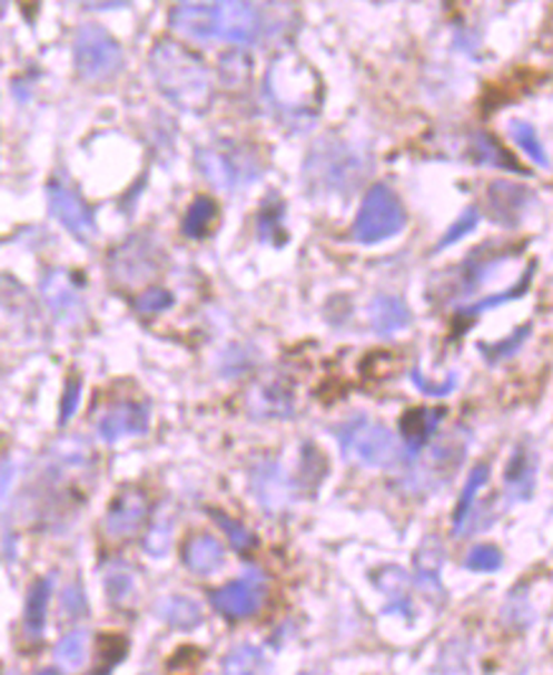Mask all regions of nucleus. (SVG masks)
<instances>
[{
    "mask_svg": "<svg viewBox=\"0 0 553 675\" xmlns=\"http://www.w3.org/2000/svg\"><path fill=\"white\" fill-rule=\"evenodd\" d=\"M13 480V468L8 462H0V506H3V500L8 496V488H11Z\"/></svg>",
    "mask_w": 553,
    "mask_h": 675,
    "instance_id": "a18cd8bd",
    "label": "nucleus"
},
{
    "mask_svg": "<svg viewBox=\"0 0 553 675\" xmlns=\"http://www.w3.org/2000/svg\"><path fill=\"white\" fill-rule=\"evenodd\" d=\"M152 79L162 95L186 113H204L214 99L211 71L178 41H160L150 53Z\"/></svg>",
    "mask_w": 553,
    "mask_h": 675,
    "instance_id": "f03ea898",
    "label": "nucleus"
},
{
    "mask_svg": "<svg viewBox=\"0 0 553 675\" xmlns=\"http://www.w3.org/2000/svg\"><path fill=\"white\" fill-rule=\"evenodd\" d=\"M477 224H480V208H477V206L465 208V212H462V214L455 218V224H452L450 229L442 234V239H440L437 250H434V252H444V250H450L452 244L462 242L467 234H473V232L477 229Z\"/></svg>",
    "mask_w": 553,
    "mask_h": 675,
    "instance_id": "4c0bfd02",
    "label": "nucleus"
},
{
    "mask_svg": "<svg viewBox=\"0 0 553 675\" xmlns=\"http://www.w3.org/2000/svg\"><path fill=\"white\" fill-rule=\"evenodd\" d=\"M265 601V587H261L259 574H247L244 579L229 581L211 591V605L219 615L229 619H247L259 613Z\"/></svg>",
    "mask_w": 553,
    "mask_h": 675,
    "instance_id": "9d476101",
    "label": "nucleus"
},
{
    "mask_svg": "<svg viewBox=\"0 0 553 675\" xmlns=\"http://www.w3.org/2000/svg\"><path fill=\"white\" fill-rule=\"evenodd\" d=\"M75 61L81 79L105 81L122 67V49L99 26H81L75 36Z\"/></svg>",
    "mask_w": 553,
    "mask_h": 675,
    "instance_id": "0eeeda50",
    "label": "nucleus"
},
{
    "mask_svg": "<svg viewBox=\"0 0 553 675\" xmlns=\"http://www.w3.org/2000/svg\"><path fill=\"white\" fill-rule=\"evenodd\" d=\"M257 224H259V239L261 242L283 246L285 239H287L285 226H283L285 224V204H283V200L275 198V196L267 198L265 206H261V212H259Z\"/></svg>",
    "mask_w": 553,
    "mask_h": 675,
    "instance_id": "7c9ffc66",
    "label": "nucleus"
},
{
    "mask_svg": "<svg viewBox=\"0 0 553 675\" xmlns=\"http://www.w3.org/2000/svg\"><path fill=\"white\" fill-rule=\"evenodd\" d=\"M368 317L374 333L381 338H392L412 325V310L406 307L402 297L394 295L374 297V303L368 307Z\"/></svg>",
    "mask_w": 553,
    "mask_h": 675,
    "instance_id": "4be33fe9",
    "label": "nucleus"
},
{
    "mask_svg": "<svg viewBox=\"0 0 553 675\" xmlns=\"http://www.w3.org/2000/svg\"><path fill=\"white\" fill-rule=\"evenodd\" d=\"M216 216H219V208H216L214 200L208 196H198L186 212L184 234L190 236V239H204L214 229Z\"/></svg>",
    "mask_w": 553,
    "mask_h": 675,
    "instance_id": "2f4dec72",
    "label": "nucleus"
},
{
    "mask_svg": "<svg viewBox=\"0 0 553 675\" xmlns=\"http://www.w3.org/2000/svg\"><path fill=\"white\" fill-rule=\"evenodd\" d=\"M249 412L265 419H287L295 414V391L285 379L259 381L247 397Z\"/></svg>",
    "mask_w": 553,
    "mask_h": 675,
    "instance_id": "a211bd4d",
    "label": "nucleus"
},
{
    "mask_svg": "<svg viewBox=\"0 0 553 675\" xmlns=\"http://www.w3.org/2000/svg\"><path fill=\"white\" fill-rule=\"evenodd\" d=\"M49 204H51V214L63 224V229H69L81 242L95 239L97 236L95 216L79 194L59 184V180H53L49 186Z\"/></svg>",
    "mask_w": 553,
    "mask_h": 675,
    "instance_id": "f8f14e48",
    "label": "nucleus"
},
{
    "mask_svg": "<svg viewBox=\"0 0 553 675\" xmlns=\"http://www.w3.org/2000/svg\"><path fill=\"white\" fill-rule=\"evenodd\" d=\"M406 226V208L394 188L376 184L368 188L353 222V239L358 244H378L394 239Z\"/></svg>",
    "mask_w": 553,
    "mask_h": 675,
    "instance_id": "423d86ee",
    "label": "nucleus"
},
{
    "mask_svg": "<svg viewBox=\"0 0 553 675\" xmlns=\"http://www.w3.org/2000/svg\"><path fill=\"white\" fill-rule=\"evenodd\" d=\"M251 492L267 513H279L293 500V482L279 462H261L251 470Z\"/></svg>",
    "mask_w": 553,
    "mask_h": 675,
    "instance_id": "4468645a",
    "label": "nucleus"
},
{
    "mask_svg": "<svg viewBox=\"0 0 553 675\" xmlns=\"http://www.w3.org/2000/svg\"><path fill=\"white\" fill-rule=\"evenodd\" d=\"M198 170L221 190H239L261 178V158L247 145L221 140L198 150Z\"/></svg>",
    "mask_w": 553,
    "mask_h": 675,
    "instance_id": "20e7f679",
    "label": "nucleus"
},
{
    "mask_svg": "<svg viewBox=\"0 0 553 675\" xmlns=\"http://www.w3.org/2000/svg\"><path fill=\"white\" fill-rule=\"evenodd\" d=\"M77 3L85 6V8H92V11H107V8L125 6L127 0H77Z\"/></svg>",
    "mask_w": 553,
    "mask_h": 675,
    "instance_id": "49530a36",
    "label": "nucleus"
},
{
    "mask_svg": "<svg viewBox=\"0 0 553 675\" xmlns=\"http://www.w3.org/2000/svg\"><path fill=\"white\" fill-rule=\"evenodd\" d=\"M226 561V549L219 538L211 534H196L190 536L184 546V564L188 571L198 574V577H208L216 574Z\"/></svg>",
    "mask_w": 553,
    "mask_h": 675,
    "instance_id": "412c9836",
    "label": "nucleus"
},
{
    "mask_svg": "<svg viewBox=\"0 0 553 675\" xmlns=\"http://www.w3.org/2000/svg\"><path fill=\"white\" fill-rule=\"evenodd\" d=\"M507 257H511V254H491V246L477 250L457 272V282H455L457 295H470V292H475Z\"/></svg>",
    "mask_w": 553,
    "mask_h": 675,
    "instance_id": "b1692460",
    "label": "nucleus"
},
{
    "mask_svg": "<svg viewBox=\"0 0 553 675\" xmlns=\"http://www.w3.org/2000/svg\"><path fill=\"white\" fill-rule=\"evenodd\" d=\"M89 658V633L87 629H75V633L63 637V640L57 645V661L63 665V668L77 671L85 668Z\"/></svg>",
    "mask_w": 553,
    "mask_h": 675,
    "instance_id": "f704fd0d",
    "label": "nucleus"
},
{
    "mask_svg": "<svg viewBox=\"0 0 553 675\" xmlns=\"http://www.w3.org/2000/svg\"><path fill=\"white\" fill-rule=\"evenodd\" d=\"M470 158H473L477 166H487V168H497V170H507V173H519V176H529V170L519 166V160L507 153L501 143H497L493 135L487 133H473L470 138Z\"/></svg>",
    "mask_w": 553,
    "mask_h": 675,
    "instance_id": "393cba45",
    "label": "nucleus"
},
{
    "mask_svg": "<svg viewBox=\"0 0 553 675\" xmlns=\"http://www.w3.org/2000/svg\"><path fill=\"white\" fill-rule=\"evenodd\" d=\"M533 275H536V264H531V267L523 272V277L519 282H515V285L511 290L497 292V295H487L483 300H477V303H473V305H462L457 310V315L460 317H477V315L487 313V310H495V307H501L505 303H513V300H521L525 295V292H529V285H531Z\"/></svg>",
    "mask_w": 553,
    "mask_h": 675,
    "instance_id": "c756f323",
    "label": "nucleus"
},
{
    "mask_svg": "<svg viewBox=\"0 0 553 675\" xmlns=\"http://www.w3.org/2000/svg\"><path fill=\"white\" fill-rule=\"evenodd\" d=\"M150 518V500L140 488H125L112 500L105 518V531L112 541H127L138 536Z\"/></svg>",
    "mask_w": 553,
    "mask_h": 675,
    "instance_id": "1a4fd4ad",
    "label": "nucleus"
},
{
    "mask_svg": "<svg viewBox=\"0 0 553 675\" xmlns=\"http://www.w3.org/2000/svg\"><path fill=\"white\" fill-rule=\"evenodd\" d=\"M174 305V295L166 287H148L140 292V297L135 300V307H138L140 315H158V313H166V310Z\"/></svg>",
    "mask_w": 553,
    "mask_h": 675,
    "instance_id": "a19ab883",
    "label": "nucleus"
},
{
    "mask_svg": "<svg viewBox=\"0 0 553 675\" xmlns=\"http://www.w3.org/2000/svg\"><path fill=\"white\" fill-rule=\"evenodd\" d=\"M470 444V434L465 430H457L432 447L429 460L422 464V478L424 486H437V482H447L455 478V472L462 462H465Z\"/></svg>",
    "mask_w": 553,
    "mask_h": 675,
    "instance_id": "ddd939ff",
    "label": "nucleus"
},
{
    "mask_svg": "<svg viewBox=\"0 0 553 675\" xmlns=\"http://www.w3.org/2000/svg\"><path fill=\"white\" fill-rule=\"evenodd\" d=\"M51 599V581L39 579L26 597V613H23V629L31 640H41L43 627H47V613Z\"/></svg>",
    "mask_w": 553,
    "mask_h": 675,
    "instance_id": "cd10ccee",
    "label": "nucleus"
},
{
    "mask_svg": "<svg viewBox=\"0 0 553 675\" xmlns=\"http://www.w3.org/2000/svg\"><path fill=\"white\" fill-rule=\"evenodd\" d=\"M158 270L160 262L156 250H152V244H145L140 236H135L112 254V277L115 282H122L125 287L148 285L158 275Z\"/></svg>",
    "mask_w": 553,
    "mask_h": 675,
    "instance_id": "9b49d317",
    "label": "nucleus"
},
{
    "mask_svg": "<svg viewBox=\"0 0 553 675\" xmlns=\"http://www.w3.org/2000/svg\"><path fill=\"white\" fill-rule=\"evenodd\" d=\"M536 476H539V458L529 444H519L507 460L503 486L507 503H525L536 492Z\"/></svg>",
    "mask_w": 553,
    "mask_h": 675,
    "instance_id": "dca6fc26",
    "label": "nucleus"
},
{
    "mask_svg": "<svg viewBox=\"0 0 553 675\" xmlns=\"http://www.w3.org/2000/svg\"><path fill=\"white\" fill-rule=\"evenodd\" d=\"M61 609L67 617L85 615L87 601H85V591H81V584H69V587L61 591Z\"/></svg>",
    "mask_w": 553,
    "mask_h": 675,
    "instance_id": "37998d69",
    "label": "nucleus"
},
{
    "mask_svg": "<svg viewBox=\"0 0 553 675\" xmlns=\"http://www.w3.org/2000/svg\"><path fill=\"white\" fill-rule=\"evenodd\" d=\"M43 297H47V305L59 321H77L81 310H85L77 287L71 285V280L63 275V272H51V275L43 280Z\"/></svg>",
    "mask_w": 553,
    "mask_h": 675,
    "instance_id": "5701e85b",
    "label": "nucleus"
},
{
    "mask_svg": "<svg viewBox=\"0 0 553 675\" xmlns=\"http://www.w3.org/2000/svg\"><path fill=\"white\" fill-rule=\"evenodd\" d=\"M150 412L140 401H120L107 409L99 419L97 430L105 442H120L125 437H138L148 432Z\"/></svg>",
    "mask_w": 553,
    "mask_h": 675,
    "instance_id": "2eb2a0df",
    "label": "nucleus"
},
{
    "mask_svg": "<svg viewBox=\"0 0 553 675\" xmlns=\"http://www.w3.org/2000/svg\"><path fill=\"white\" fill-rule=\"evenodd\" d=\"M487 480H491V468H487V464H475L473 472H470L467 482H465V488H462V496L457 500L455 516H452V526H455V536H462V528H465L470 513H473V510H475L480 490H483L487 486Z\"/></svg>",
    "mask_w": 553,
    "mask_h": 675,
    "instance_id": "c85d7f7f",
    "label": "nucleus"
},
{
    "mask_svg": "<svg viewBox=\"0 0 553 675\" xmlns=\"http://www.w3.org/2000/svg\"><path fill=\"white\" fill-rule=\"evenodd\" d=\"M105 587H107V595H110L115 601H125L135 589L132 571L120 561L110 564V567H107V571H105Z\"/></svg>",
    "mask_w": 553,
    "mask_h": 675,
    "instance_id": "58836bf2",
    "label": "nucleus"
},
{
    "mask_svg": "<svg viewBox=\"0 0 553 675\" xmlns=\"http://www.w3.org/2000/svg\"><path fill=\"white\" fill-rule=\"evenodd\" d=\"M307 173L315 186L328 190H353L361 178V158L343 145H317L307 158Z\"/></svg>",
    "mask_w": 553,
    "mask_h": 675,
    "instance_id": "6e6552de",
    "label": "nucleus"
},
{
    "mask_svg": "<svg viewBox=\"0 0 553 675\" xmlns=\"http://www.w3.org/2000/svg\"><path fill=\"white\" fill-rule=\"evenodd\" d=\"M267 92L285 120L313 125L310 120L317 115L320 89H317L315 75L303 61L279 59L267 75Z\"/></svg>",
    "mask_w": 553,
    "mask_h": 675,
    "instance_id": "7ed1b4c3",
    "label": "nucleus"
},
{
    "mask_svg": "<svg viewBox=\"0 0 553 675\" xmlns=\"http://www.w3.org/2000/svg\"><path fill=\"white\" fill-rule=\"evenodd\" d=\"M444 409L416 407L402 417V437H404V454L409 460L419 458V452L432 442L434 432L442 424Z\"/></svg>",
    "mask_w": 553,
    "mask_h": 675,
    "instance_id": "6ab92c4d",
    "label": "nucleus"
},
{
    "mask_svg": "<svg viewBox=\"0 0 553 675\" xmlns=\"http://www.w3.org/2000/svg\"><path fill=\"white\" fill-rule=\"evenodd\" d=\"M376 584L378 589L388 597L386 613H396L406 619H412V595H409V577H406L404 569L398 567H386L381 574H376Z\"/></svg>",
    "mask_w": 553,
    "mask_h": 675,
    "instance_id": "a878e982",
    "label": "nucleus"
},
{
    "mask_svg": "<svg viewBox=\"0 0 553 675\" xmlns=\"http://www.w3.org/2000/svg\"><path fill=\"white\" fill-rule=\"evenodd\" d=\"M507 133H511V138H513V143L519 145V148L529 155V158L536 163V166H541V168H549L551 163H549V153H546V148H543V143H541V138H539V133H536V127H533L531 123H525V120H513L511 123V127H507Z\"/></svg>",
    "mask_w": 553,
    "mask_h": 675,
    "instance_id": "72a5a7b5",
    "label": "nucleus"
},
{
    "mask_svg": "<svg viewBox=\"0 0 553 675\" xmlns=\"http://www.w3.org/2000/svg\"><path fill=\"white\" fill-rule=\"evenodd\" d=\"M156 615L162 619V623L178 629H194L204 623V613L201 605L190 597H162L156 605Z\"/></svg>",
    "mask_w": 553,
    "mask_h": 675,
    "instance_id": "bb28decb",
    "label": "nucleus"
},
{
    "mask_svg": "<svg viewBox=\"0 0 553 675\" xmlns=\"http://www.w3.org/2000/svg\"><path fill=\"white\" fill-rule=\"evenodd\" d=\"M503 551L497 546H475L473 551L467 554L465 559V569L475 571V574H493L503 569Z\"/></svg>",
    "mask_w": 553,
    "mask_h": 675,
    "instance_id": "ea45409f",
    "label": "nucleus"
},
{
    "mask_svg": "<svg viewBox=\"0 0 553 675\" xmlns=\"http://www.w3.org/2000/svg\"><path fill=\"white\" fill-rule=\"evenodd\" d=\"M335 434H338L343 454L366 464V468H392L404 458V447L398 444L396 434L366 417H356L340 424Z\"/></svg>",
    "mask_w": 553,
    "mask_h": 675,
    "instance_id": "39448f33",
    "label": "nucleus"
},
{
    "mask_svg": "<svg viewBox=\"0 0 553 675\" xmlns=\"http://www.w3.org/2000/svg\"><path fill=\"white\" fill-rule=\"evenodd\" d=\"M170 26L188 41L247 47L259 33V11L254 0H176Z\"/></svg>",
    "mask_w": 553,
    "mask_h": 675,
    "instance_id": "f257e3e1",
    "label": "nucleus"
},
{
    "mask_svg": "<svg viewBox=\"0 0 553 675\" xmlns=\"http://www.w3.org/2000/svg\"><path fill=\"white\" fill-rule=\"evenodd\" d=\"M211 518L216 524L221 526V531L229 536V544L237 549L239 554H247L251 551L254 546H257V538H254V534L249 531L247 526H244L241 521H237V518L226 516V513H219V510H211Z\"/></svg>",
    "mask_w": 553,
    "mask_h": 675,
    "instance_id": "e433bc0d",
    "label": "nucleus"
},
{
    "mask_svg": "<svg viewBox=\"0 0 553 675\" xmlns=\"http://www.w3.org/2000/svg\"><path fill=\"white\" fill-rule=\"evenodd\" d=\"M412 384L422 391V394H429V397H447L452 394V391L457 389V376L455 373H450L447 379L444 381H429L424 379L422 369H414L412 371Z\"/></svg>",
    "mask_w": 553,
    "mask_h": 675,
    "instance_id": "79ce46f5",
    "label": "nucleus"
},
{
    "mask_svg": "<svg viewBox=\"0 0 553 675\" xmlns=\"http://www.w3.org/2000/svg\"><path fill=\"white\" fill-rule=\"evenodd\" d=\"M531 333H533L531 325H521V327H515V331L511 335L503 338V341L477 343V351H480V355H483V359L487 363H491V366H495V363L513 359V355L523 349L525 341H529Z\"/></svg>",
    "mask_w": 553,
    "mask_h": 675,
    "instance_id": "473e14b6",
    "label": "nucleus"
},
{
    "mask_svg": "<svg viewBox=\"0 0 553 675\" xmlns=\"http://www.w3.org/2000/svg\"><path fill=\"white\" fill-rule=\"evenodd\" d=\"M79 394H81L79 381H69L67 394H63V412H61L63 422H67V419H69L71 414H75V409H77V404H79Z\"/></svg>",
    "mask_w": 553,
    "mask_h": 675,
    "instance_id": "c03bdc74",
    "label": "nucleus"
},
{
    "mask_svg": "<svg viewBox=\"0 0 553 675\" xmlns=\"http://www.w3.org/2000/svg\"><path fill=\"white\" fill-rule=\"evenodd\" d=\"M442 561L444 549L440 538H427L414 556V584L432 605H442L447 599V591L442 587Z\"/></svg>",
    "mask_w": 553,
    "mask_h": 675,
    "instance_id": "f3484780",
    "label": "nucleus"
},
{
    "mask_svg": "<svg viewBox=\"0 0 553 675\" xmlns=\"http://www.w3.org/2000/svg\"><path fill=\"white\" fill-rule=\"evenodd\" d=\"M265 668V655L254 645H239L224 658L226 673H259Z\"/></svg>",
    "mask_w": 553,
    "mask_h": 675,
    "instance_id": "c9c22d12",
    "label": "nucleus"
},
{
    "mask_svg": "<svg viewBox=\"0 0 553 675\" xmlns=\"http://www.w3.org/2000/svg\"><path fill=\"white\" fill-rule=\"evenodd\" d=\"M531 190L519 184H505L497 180L487 188V206H491V216L497 224L503 226H515L523 218L525 208L531 206Z\"/></svg>",
    "mask_w": 553,
    "mask_h": 675,
    "instance_id": "aec40b11",
    "label": "nucleus"
}]
</instances>
